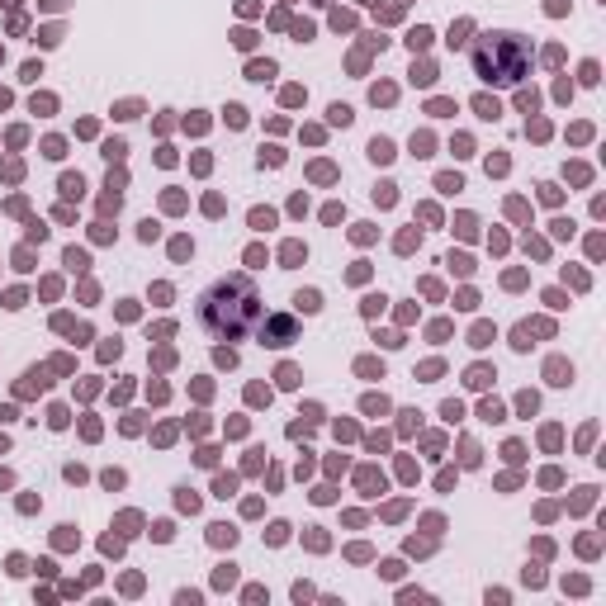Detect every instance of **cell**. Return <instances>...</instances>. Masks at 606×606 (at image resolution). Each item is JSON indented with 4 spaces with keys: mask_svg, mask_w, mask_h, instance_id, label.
Listing matches in <instances>:
<instances>
[{
    "mask_svg": "<svg viewBox=\"0 0 606 606\" xmlns=\"http://www.w3.org/2000/svg\"><path fill=\"white\" fill-rule=\"evenodd\" d=\"M261 341H270V346H285V341H294V322H289V318L261 322Z\"/></svg>",
    "mask_w": 606,
    "mask_h": 606,
    "instance_id": "3957f363",
    "label": "cell"
},
{
    "mask_svg": "<svg viewBox=\"0 0 606 606\" xmlns=\"http://www.w3.org/2000/svg\"><path fill=\"white\" fill-rule=\"evenodd\" d=\"M474 72L488 86H521L531 72V43L521 34H483L474 43Z\"/></svg>",
    "mask_w": 606,
    "mask_h": 606,
    "instance_id": "7a4b0ae2",
    "label": "cell"
},
{
    "mask_svg": "<svg viewBox=\"0 0 606 606\" xmlns=\"http://www.w3.org/2000/svg\"><path fill=\"white\" fill-rule=\"evenodd\" d=\"M195 318L214 341H247L266 322V303H261V289L251 275H218L199 294Z\"/></svg>",
    "mask_w": 606,
    "mask_h": 606,
    "instance_id": "6da1fadb",
    "label": "cell"
}]
</instances>
